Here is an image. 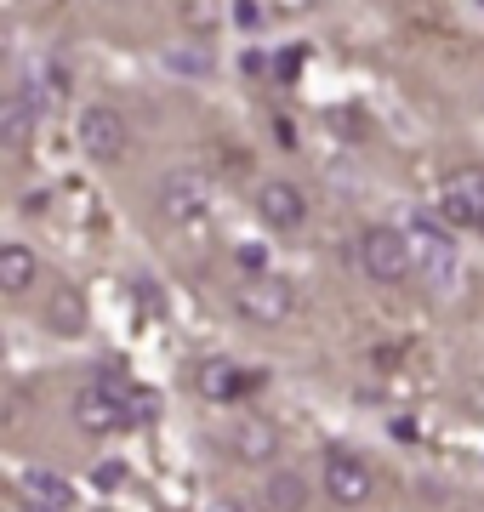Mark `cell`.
<instances>
[{"label": "cell", "mask_w": 484, "mask_h": 512, "mask_svg": "<svg viewBox=\"0 0 484 512\" xmlns=\"http://www.w3.org/2000/svg\"><path fill=\"white\" fill-rule=\"evenodd\" d=\"M410 274L422 279L428 291H445L450 279H456V234L445 228L439 211H422V217H410Z\"/></svg>", "instance_id": "obj_1"}, {"label": "cell", "mask_w": 484, "mask_h": 512, "mask_svg": "<svg viewBox=\"0 0 484 512\" xmlns=\"http://www.w3.org/2000/svg\"><path fill=\"white\" fill-rule=\"evenodd\" d=\"M359 268L382 285H399L410 274V239L399 228H365L359 234Z\"/></svg>", "instance_id": "obj_2"}, {"label": "cell", "mask_w": 484, "mask_h": 512, "mask_svg": "<svg viewBox=\"0 0 484 512\" xmlns=\"http://www.w3.org/2000/svg\"><path fill=\"white\" fill-rule=\"evenodd\" d=\"M234 308H240V319H251V325H280L285 313L297 308V291H291V279L262 274V279H245L240 291H234Z\"/></svg>", "instance_id": "obj_3"}, {"label": "cell", "mask_w": 484, "mask_h": 512, "mask_svg": "<svg viewBox=\"0 0 484 512\" xmlns=\"http://www.w3.org/2000/svg\"><path fill=\"white\" fill-rule=\"evenodd\" d=\"M75 137H80V148H86L97 165H114L120 154H126V114H120V109H103V103H97V109L80 114Z\"/></svg>", "instance_id": "obj_4"}, {"label": "cell", "mask_w": 484, "mask_h": 512, "mask_svg": "<svg viewBox=\"0 0 484 512\" xmlns=\"http://www.w3.org/2000/svg\"><path fill=\"white\" fill-rule=\"evenodd\" d=\"M205 205H211V177L194 171V165L171 171L166 183H160V211H166V222H194V217H205Z\"/></svg>", "instance_id": "obj_5"}, {"label": "cell", "mask_w": 484, "mask_h": 512, "mask_svg": "<svg viewBox=\"0 0 484 512\" xmlns=\"http://www.w3.org/2000/svg\"><path fill=\"white\" fill-rule=\"evenodd\" d=\"M445 228H484V171H456L439 194Z\"/></svg>", "instance_id": "obj_6"}, {"label": "cell", "mask_w": 484, "mask_h": 512, "mask_svg": "<svg viewBox=\"0 0 484 512\" xmlns=\"http://www.w3.org/2000/svg\"><path fill=\"white\" fill-rule=\"evenodd\" d=\"M262 382H268L262 370H234L228 359H205V365L194 370V387H200V399H211V404H234V399H245V393H257Z\"/></svg>", "instance_id": "obj_7"}, {"label": "cell", "mask_w": 484, "mask_h": 512, "mask_svg": "<svg viewBox=\"0 0 484 512\" xmlns=\"http://www.w3.org/2000/svg\"><path fill=\"white\" fill-rule=\"evenodd\" d=\"M319 484H325V495H331L336 507H359V501L371 495V467H365L359 456H348V450H331Z\"/></svg>", "instance_id": "obj_8"}, {"label": "cell", "mask_w": 484, "mask_h": 512, "mask_svg": "<svg viewBox=\"0 0 484 512\" xmlns=\"http://www.w3.org/2000/svg\"><path fill=\"white\" fill-rule=\"evenodd\" d=\"M257 217L274 228V234H291V228H302V217H308V200H302V188L291 183H268L257 194Z\"/></svg>", "instance_id": "obj_9"}, {"label": "cell", "mask_w": 484, "mask_h": 512, "mask_svg": "<svg viewBox=\"0 0 484 512\" xmlns=\"http://www.w3.org/2000/svg\"><path fill=\"white\" fill-rule=\"evenodd\" d=\"M75 421H80V433H114V427H126V410H120V399H109L103 387H86L75 399Z\"/></svg>", "instance_id": "obj_10"}, {"label": "cell", "mask_w": 484, "mask_h": 512, "mask_svg": "<svg viewBox=\"0 0 484 512\" xmlns=\"http://www.w3.org/2000/svg\"><path fill=\"white\" fill-rule=\"evenodd\" d=\"M228 439H234V456H240V461H274V450H280V433H274V421H262V416L240 421Z\"/></svg>", "instance_id": "obj_11"}, {"label": "cell", "mask_w": 484, "mask_h": 512, "mask_svg": "<svg viewBox=\"0 0 484 512\" xmlns=\"http://www.w3.org/2000/svg\"><path fill=\"white\" fill-rule=\"evenodd\" d=\"M29 285H35V251H29V245H6V251H0V291L23 296Z\"/></svg>", "instance_id": "obj_12"}, {"label": "cell", "mask_w": 484, "mask_h": 512, "mask_svg": "<svg viewBox=\"0 0 484 512\" xmlns=\"http://www.w3.org/2000/svg\"><path fill=\"white\" fill-rule=\"evenodd\" d=\"M262 501H268V512H297L302 501H308V484H302L297 473H274L268 490H262Z\"/></svg>", "instance_id": "obj_13"}, {"label": "cell", "mask_w": 484, "mask_h": 512, "mask_svg": "<svg viewBox=\"0 0 484 512\" xmlns=\"http://www.w3.org/2000/svg\"><path fill=\"white\" fill-rule=\"evenodd\" d=\"M29 126H35V92H12L6 97V143L23 148Z\"/></svg>", "instance_id": "obj_14"}, {"label": "cell", "mask_w": 484, "mask_h": 512, "mask_svg": "<svg viewBox=\"0 0 484 512\" xmlns=\"http://www.w3.org/2000/svg\"><path fill=\"white\" fill-rule=\"evenodd\" d=\"M46 325L63 330V336H75V330L86 325V308H80V296H75V291H57V296H52V308H46Z\"/></svg>", "instance_id": "obj_15"}, {"label": "cell", "mask_w": 484, "mask_h": 512, "mask_svg": "<svg viewBox=\"0 0 484 512\" xmlns=\"http://www.w3.org/2000/svg\"><path fill=\"white\" fill-rule=\"evenodd\" d=\"M228 18L240 23V29H262V23H274V6H257V0H240V6H228Z\"/></svg>", "instance_id": "obj_16"}, {"label": "cell", "mask_w": 484, "mask_h": 512, "mask_svg": "<svg viewBox=\"0 0 484 512\" xmlns=\"http://www.w3.org/2000/svg\"><path fill=\"white\" fill-rule=\"evenodd\" d=\"M234 262H240V268H245L251 279H262V274H268V251H262L257 239H251V245H240V251H234Z\"/></svg>", "instance_id": "obj_17"}, {"label": "cell", "mask_w": 484, "mask_h": 512, "mask_svg": "<svg viewBox=\"0 0 484 512\" xmlns=\"http://www.w3.org/2000/svg\"><path fill=\"white\" fill-rule=\"evenodd\" d=\"M29 484H35L40 495H52V507H69V490H63V478L57 473H29Z\"/></svg>", "instance_id": "obj_18"}, {"label": "cell", "mask_w": 484, "mask_h": 512, "mask_svg": "<svg viewBox=\"0 0 484 512\" xmlns=\"http://www.w3.org/2000/svg\"><path fill=\"white\" fill-rule=\"evenodd\" d=\"M331 120H336V131H342V137H365V120H359V109H336Z\"/></svg>", "instance_id": "obj_19"}, {"label": "cell", "mask_w": 484, "mask_h": 512, "mask_svg": "<svg viewBox=\"0 0 484 512\" xmlns=\"http://www.w3.org/2000/svg\"><path fill=\"white\" fill-rule=\"evenodd\" d=\"M120 478H126V467L120 461H103L97 467V490H120Z\"/></svg>", "instance_id": "obj_20"}, {"label": "cell", "mask_w": 484, "mask_h": 512, "mask_svg": "<svg viewBox=\"0 0 484 512\" xmlns=\"http://www.w3.org/2000/svg\"><path fill=\"white\" fill-rule=\"evenodd\" d=\"M297 69H302V52L291 46V52L280 57V80H297Z\"/></svg>", "instance_id": "obj_21"}, {"label": "cell", "mask_w": 484, "mask_h": 512, "mask_svg": "<svg viewBox=\"0 0 484 512\" xmlns=\"http://www.w3.org/2000/svg\"><path fill=\"white\" fill-rule=\"evenodd\" d=\"M183 18L188 23H211V18H217V6H183Z\"/></svg>", "instance_id": "obj_22"}, {"label": "cell", "mask_w": 484, "mask_h": 512, "mask_svg": "<svg viewBox=\"0 0 484 512\" xmlns=\"http://www.w3.org/2000/svg\"><path fill=\"white\" fill-rule=\"evenodd\" d=\"M217 512H240V507H217Z\"/></svg>", "instance_id": "obj_23"}, {"label": "cell", "mask_w": 484, "mask_h": 512, "mask_svg": "<svg viewBox=\"0 0 484 512\" xmlns=\"http://www.w3.org/2000/svg\"><path fill=\"white\" fill-rule=\"evenodd\" d=\"M479 234H484V228H479Z\"/></svg>", "instance_id": "obj_24"}]
</instances>
